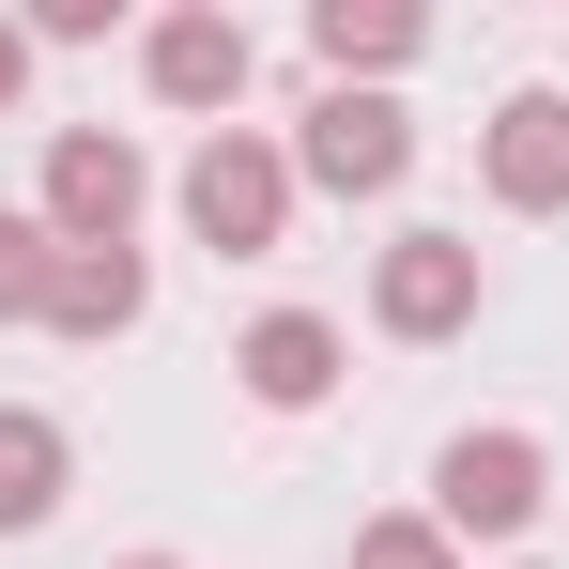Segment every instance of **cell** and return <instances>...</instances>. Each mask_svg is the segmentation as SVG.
<instances>
[{
    "label": "cell",
    "mask_w": 569,
    "mask_h": 569,
    "mask_svg": "<svg viewBox=\"0 0 569 569\" xmlns=\"http://www.w3.org/2000/svg\"><path fill=\"white\" fill-rule=\"evenodd\" d=\"M308 170H323V186H385V170H400V108L339 93L323 123H308Z\"/></svg>",
    "instance_id": "obj_1"
},
{
    "label": "cell",
    "mask_w": 569,
    "mask_h": 569,
    "mask_svg": "<svg viewBox=\"0 0 569 569\" xmlns=\"http://www.w3.org/2000/svg\"><path fill=\"white\" fill-rule=\"evenodd\" d=\"M200 231H216V247H262V231H278V170H262V154H200Z\"/></svg>",
    "instance_id": "obj_2"
},
{
    "label": "cell",
    "mask_w": 569,
    "mask_h": 569,
    "mask_svg": "<svg viewBox=\"0 0 569 569\" xmlns=\"http://www.w3.org/2000/svg\"><path fill=\"white\" fill-rule=\"evenodd\" d=\"M447 508H462V523H523V508H539V462H523V447H462V462H447Z\"/></svg>",
    "instance_id": "obj_3"
},
{
    "label": "cell",
    "mask_w": 569,
    "mask_h": 569,
    "mask_svg": "<svg viewBox=\"0 0 569 569\" xmlns=\"http://www.w3.org/2000/svg\"><path fill=\"white\" fill-rule=\"evenodd\" d=\"M123 200H139L123 139H62V216H78V231H123Z\"/></svg>",
    "instance_id": "obj_4"
},
{
    "label": "cell",
    "mask_w": 569,
    "mask_h": 569,
    "mask_svg": "<svg viewBox=\"0 0 569 569\" xmlns=\"http://www.w3.org/2000/svg\"><path fill=\"white\" fill-rule=\"evenodd\" d=\"M154 78H170V93H231V78H247V31H216V16H186V31L154 47Z\"/></svg>",
    "instance_id": "obj_5"
},
{
    "label": "cell",
    "mask_w": 569,
    "mask_h": 569,
    "mask_svg": "<svg viewBox=\"0 0 569 569\" xmlns=\"http://www.w3.org/2000/svg\"><path fill=\"white\" fill-rule=\"evenodd\" d=\"M508 186H523V200L569 186V108H508Z\"/></svg>",
    "instance_id": "obj_6"
},
{
    "label": "cell",
    "mask_w": 569,
    "mask_h": 569,
    "mask_svg": "<svg viewBox=\"0 0 569 569\" xmlns=\"http://www.w3.org/2000/svg\"><path fill=\"white\" fill-rule=\"evenodd\" d=\"M47 477H62V447H47L31 416H0V523H31V508H47Z\"/></svg>",
    "instance_id": "obj_7"
},
{
    "label": "cell",
    "mask_w": 569,
    "mask_h": 569,
    "mask_svg": "<svg viewBox=\"0 0 569 569\" xmlns=\"http://www.w3.org/2000/svg\"><path fill=\"white\" fill-rule=\"evenodd\" d=\"M385 308H400V323H447V308H462V247H400Z\"/></svg>",
    "instance_id": "obj_8"
},
{
    "label": "cell",
    "mask_w": 569,
    "mask_h": 569,
    "mask_svg": "<svg viewBox=\"0 0 569 569\" xmlns=\"http://www.w3.org/2000/svg\"><path fill=\"white\" fill-rule=\"evenodd\" d=\"M247 370H262V400H308V385H323V323H262Z\"/></svg>",
    "instance_id": "obj_9"
},
{
    "label": "cell",
    "mask_w": 569,
    "mask_h": 569,
    "mask_svg": "<svg viewBox=\"0 0 569 569\" xmlns=\"http://www.w3.org/2000/svg\"><path fill=\"white\" fill-rule=\"evenodd\" d=\"M123 308H139V278H123V247H108V262H78V278H62V323H123Z\"/></svg>",
    "instance_id": "obj_10"
},
{
    "label": "cell",
    "mask_w": 569,
    "mask_h": 569,
    "mask_svg": "<svg viewBox=\"0 0 569 569\" xmlns=\"http://www.w3.org/2000/svg\"><path fill=\"white\" fill-rule=\"evenodd\" d=\"M323 47H339V62H400V16H355V0H339V16H323Z\"/></svg>",
    "instance_id": "obj_11"
},
{
    "label": "cell",
    "mask_w": 569,
    "mask_h": 569,
    "mask_svg": "<svg viewBox=\"0 0 569 569\" xmlns=\"http://www.w3.org/2000/svg\"><path fill=\"white\" fill-rule=\"evenodd\" d=\"M16 292H31V231H0V308H16Z\"/></svg>",
    "instance_id": "obj_12"
},
{
    "label": "cell",
    "mask_w": 569,
    "mask_h": 569,
    "mask_svg": "<svg viewBox=\"0 0 569 569\" xmlns=\"http://www.w3.org/2000/svg\"><path fill=\"white\" fill-rule=\"evenodd\" d=\"M370 569H431V555H416V539H385V555H370Z\"/></svg>",
    "instance_id": "obj_13"
},
{
    "label": "cell",
    "mask_w": 569,
    "mask_h": 569,
    "mask_svg": "<svg viewBox=\"0 0 569 569\" xmlns=\"http://www.w3.org/2000/svg\"><path fill=\"white\" fill-rule=\"evenodd\" d=\"M0 78H16V47H0Z\"/></svg>",
    "instance_id": "obj_14"
}]
</instances>
